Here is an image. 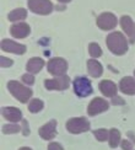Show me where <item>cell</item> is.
<instances>
[{
    "instance_id": "31",
    "label": "cell",
    "mask_w": 135,
    "mask_h": 150,
    "mask_svg": "<svg viewBox=\"0 0 135 150\" xmlns=\"http://www.w3.org/2000/svg\"><path fill=\"white\" fill-rule=\"evenodd\" d=\"M18 150H32V149H31V148H27V146H23V148H20Z\"/></svg>"
},
{
    "instance_id": "25",
    "label": "cell",
    "mask_w": 135,
    "mask_h": 150,
    "mask_svg": "<svg viewBox=\"0 0 135 150\" xmlns=\"http://www.w3.org/2000/svg\"><path fill=\"white\" fill-rule=\"evenodd\" d=\"M22 81L25 84H27V85H33L34 83V78H33V75L32 74H25L23 76H22Z\"/></svg>"
},
{
    "instance_id": "6",
    "label": "cell",
    "mask_w": 135,
    "mask_h": 150,
    "mask_svg": "<svg viewBox=\"0 0 135 150\" xmlns=\"http://www.w3.org/2000/svg\"><path fill=\"white\" fill-rule=\"evenodd\" d=\"M48 71L54 76H63L68 69V63L63 58H52L48 62Z\"/></svg>"
},
{
    "instance_id": "17",
    "label": "cell",
    "mask_w": 135,
    "mask_h": 150,
    "mask_svg": "<svg viewBox=\"0 0 135 150\" xmlns=\"http://www.w3.org/2000/svg\"><path fill=\"white\" fill-rule=\"evenodd\" d=\"M44 67V62L41 58H31L27 62V65H26V69L30 74H36V73H39V70Z\"/></svg>"
},
{
    "instance_id": "23",
    "label": "cell",
    "mask_w": 135,
    "mask_h": 150,
    "mask_svg": "<svg viewBox=\"0 0 135 150\" xmlns=\"http://www.w3.org/2000/svg\"><path fill=\"white\" fill-rule=\"evenodd\" d=\"M89 52L91 54V57H94V58H98L102 55V49L98 45H96V43H91L89 47Z\"/></svg>"
},
{
    "instance_id": "14",
    "label": "cell",
    "mask_w": 135,
    "mask_h": 150,
    "mask_svg": "<svg viewBox=\"0 0 135 150\" xmlns=\"http://www.w3.org/2000/svg\"><path fill=\"white\" fill-rule=\"evenodd\" d=\"M30 31L31 30L27 23L20 22L11 27V35L14 36L15 38H25V37H27L30 35Z\"/></svg>"
},
{
    "instance_id": "9",
    "label": "cell",
    "mask_w": 135,
    "mask_h": 150,
    "mask_svg": "<svg viewBox=\"0 0 135 150\" xmlns=\"http://www.w3.org/2000/svg\"><path fill=\"white\" fill-rule=\"evenodd\" d=\"M109 107V103L106 101L104 98L101 97H96L91 101V103L87 107V113L90 116H96L98 113H102V112L107 111Z\"/></svg>"
},
{
    "instance_id": "10",
    "label": "cell",
    "mask_w": 135,
    "mask_h": 150,
    "mask_svg": "<svg viewBox=\"0 0 135 150\" xmlns=\"http://www.w3.org/2000/svg\"><path fill=\"white\" fill-rule=\"evenodd\" d=\"M38 133L39 135L42 137L43 139H46V140H52L55 135H57V121H51V122H48L46 123L43 127L39 128L38 130Z\"/></svg>"
},
{
    "instance_id": "12",
    "label": "cell",
    "mask_w": 135,
    "mask_h": 150,
    "mask_svg": "<svg viewBox=\"0 0 135 150\" xmlns=\"http://www.w3.org/2000/svg\"><path fill=\"white\" fill-rule=\"evenodd\" d=\"M120 25L122 28L124 30V32L128 35L130 42L135 41V22H133V20L129 16H123L120 18Z\"/></svg>"
},
{
    "instance_id": "28",
    "label": "cell",
    "mask_w": 135,
    "mask_h": 150,
    "mask_svg": "<svg viewBox=\"0 0 135 150\" xmlns=\"http://www.w3.org/2000/svg\"><path fill=\"white\" fill-rule=\"evenodd\" d=\"M122 148H123V150H131L133 144L129 140H123L122 142Z\"/></svg>"
},
{
    "instance_id": "1",
    "label": "cell",
    "mask_w": 135,
    "mask_h": 150,
    "mask_svg": "<svg viewBox=\"0 0 135 150\" xmlns=\"http://www.w3.org/2000/svg\"><path fill=\"white\" fill-rule=\"evenodd\" d=\"M107 47L113 54L123 55L128 51V42L127 38L120 32H112L106 38Z\"/></svg>"
},
{
    "instance_id": "30",
    "label": "cell",
    "mask_w": 135,
    "mask_h": 150,
    "mask_svg": "<svg viewBox=\"0 0 135 150\" xmlns=\"http://www.w3.org/2000/svg\"><path fill=\"white\" fill-rule=\"evenodd\" d=\"M112 103H113V105H118V103H119V105H123V103H124V101H123L120 97H114L113 101H112Z\"/></svg>"
},
{
    "instance_id": "22",
    "label": "cell",
    "mask_w": 135,
    "mask_h": 150,
    "mask_svg": "<svg viewBox=\"0 0 135 150\" xmlns=\"http://www.w3.org/2000/svg\"><path fill=\"white\" fill-rule=\"evenodd\" d=\"M94 134H95V137L97 138V140H100V142H106L107 140V138L109 137V132L107 129H96V130H94Z\"/></svg>"
},
{
    "instance_id": "15",
    "label": "cell",
    "mask_w": 135,
    "mask_h": 150,
    "mask_svg": "<svg viewBox=\"0 0 135 150\" xmlns=\"http://www.w3.org/2000/svg\"><path fill=\"white\" fill-rule=\"evenodd\" d=\"M120 91H123L127 95H135V80L130 76H125L120 80Z\"/></svg>"
},
{
    "instance_id": "13",
    "label": "cell",
    "mask_w": 135,
    "mask_h": 150,
    "mask_svg": "<svg viewBox=\"0 0 135 150\" xmlns=\"http://www.w3.org/2000/svg\"><path fill=\"white\" fill-rule=\"evenodd\" d=\"M1 115L10 122H18L22 118V112L16 107H3Z\"/></svg>"
},
{
    "instance_id": "26",
    "label": "cell",
    "mask_w": 135,
    "mask_h": 150,
    "mask_svg": "<svg viewBox=\"0 0 135 150\" xmlns=\"http://www.w3.org/2000/svg\"><path fill=\"white\" fill-rule=\"evenodd\" d=\"M12 65V60L6 58V57H0V67L1 68H8Z\"/></svg>"
},
{
    "instance_id": "27",
    "label": "cell",
    "mask_w": 135,
    "mask_h": 150,
    "mask_svg": "<svg viewBox=\"0 0 135 150\" xmlns=\"http://www.w3.org/2000/svg\"><path fill=\"white\" fill-rule=\"evenodd\" d=\"M48 150H63V146L58 144V143H51L48 145Z\"/></svg>"
},
{
    "instance_id": "16",
    "label": "cell",
    "mask_w": 135,
    "mask_h": 150,
    "mask_svg": "<svg viewBox=\"0 0 135 150\" xmlns=\"http://www.w3.org/2000/svg\"><path fill=\"white\" fill-rule=\"evenodd\" d=\"M100 90L104 96L107 97H114L117 93V86L113 81L110 80H103L100 84Z\"/></svg>"
},
{
    "instance_id": "33",
    "label": "cell",
    "mask_w": 135,
    "mask_h": 150,
    "mask_svg": "<svg viewBox=\"0 0 135 150\" xmlns=\"http://www.w3.org/2000/svg\"><path fill=\"white\" fill-rule=\"evenodd\" d=\"M134 74H135V71H134Z\"/></svg>"
},
{
    "instance_id": "24",
    "label": "cell",
    "mask_w": 135,
    "mask_h": 150,
    "mask_svg": "<svg viewBox=\"0 0 135 150\" xmlns=\"http://www.w3.org/2000/svg\"><path fill=\"white\" fill-rule=\"evenodd\" d=\"M21 128L17 126V124H5L3 127V133L4 134H14L20 132Z\"/></svg>"
},
{
    "instance_id": "18",
    "label": "cell",
    "mask_w": 135,
    "mask_h": 150,
    "mask_svg": "<svg viewBox=\"0 0 135 150\" xmlns=\"http://www.w3.org/2000/svg\"><path fill=\"white\" fill-rule=\"evenodd\" d=\"M87 70H89V74L91 75L92 78H98V76H101V75H102L103 68H102V65L98 63L97 60L90 59L87 62Z\"/></svg>"
},
{
    "instance_id": "3",
    "label": "cell",
    "mask_w": 135,
    "mask_h": 150,
    "mask_svg": "<svg viewBox=\"0 0 135 150\" xmlns=\"http://www.w3.org/2000/svg\"><path fill=\"white\" fill-rule=\"evenodd\" d=\"M66 129L72 134H79L87 132L90 129V122L86 120L85 117H77V118H71L66 122Z\"/></svg>"
},
{
    "instance_id": "20",
    "label": "cell",
    "mask_w": 135,
    "mask_h": 150,
    "mask_svg": "<svg viewBox=\"0 0 135 150\" xmlns=\"http://www.w3.org/2000/svg\"><path fill=\"white\" fill-rule=\"evenodd\" d=\"M109 145L110 148H117L119 144V142H120V132L118 129H115V128H112L109 130Z\"/></svg>"
},
{
    "instance_id": "4",
    "label": "cell",
    "mask_w": 135,
    "mask_h": 150,
    "mask_svg": "<svg viewBox=\"0 0 135 150\" xmlns=\"http://www.w3.org/2000/svg\"><path fill=\"white\" fill-rule=\"evenodd\" d=\"M30 10L34 14L48 15L53 10V5L51 0H28L27 1Z\"/></svg>"
},
{
    "instance_id": "32",
    "label": "cell",
    "mask_w": 135,
    "mask_h": 150,
    "mask_svg": "<svg viewBox=\"0 0 135 150\" xmlns=\"http://www.w3.org/2000/svg\"><path fill=\"white\" fill-rule=\"evenodd\" d=\"M58 1H60V3H68V1H70V0H58Z\"/></svg>"
},
{
    "instance_id": "21",
    "label": "cell",
    "mask_w": 135,
    "mask_h": 150,
    "mask_svg": "<svg viewBox=\"0 0 135 150\" xmlns=\"http://www.w3.org/2000/svg\"><path fill=\"white\" fill-rule=\"evenodd\" d=\"M43 101L39 98H33L31 100V102L28 105V111L32 112V113H37V112H39L42 108H43Z\"/></svg>"
},
{
    "instance_id": "19",
    "label": "cell",
    "mask_w": 135,
    "mask_h": 150,
    "mask_svg": "<svg viewBox=\"0 0 135 150\" xmlns=\"http://www.w3.org/2000/svg\"><path fill=\"white\" fill-rule=\"evenodd\" d=\"M9 20L10 21H20V20H25L27 17V11L20 8V9H15L12 10L10 14H9Z\"/></svg>"
},
{
    "instance_id": "7",
    "label": "cell",
    "mask_w": 135,
    "mask_h": 150,
    "mask_svg": "<svg viewBox=\"0 0 135 150\" xmlns=\"http://www.w3.org/2000/svg\"><path fill=\"white\" fill-rule=\"evenodd\" d=\"M70 79L66 75L63 76H57L51 80H46L44 81V86L47 90H65L69 87Z\"/></svg>"
},
{
    "instance_id": "5",
    "label": "cell",
    "mask_w": 135,
    "mask_h": 150,
    "mask_svg": "<svg viewBox=\"0 0 135 150\" xmlns=\"http://www.w3.org/2000/svg\"><path fill=\"white\" fill-rule=\"evenodd\" d=\"M74 90H75V93L80 97H86L92 93V85L89 81V79H86L84 76L76 78L74 80Z\"/></svg>"
},
{
    "instance_id": "2",
    "label": "cell",
    "mask_w": 135,
    "mask_h": 150,
    "mask_svg": "<svg viewBox=\"0 0 135 150\" xmlns=\"http://www.w3.org/2000/svg\"><path fill=\"white\" fill-rule=\"evenodd\" d=\"M8 89L11 92V95L14 97H16L18 101L22 102V103L27 102L31 98V96H32V90H31L30 87H26L25 85L20 84L18 81H15V80L9 81Z\"/></svg>"
},
{
    "instance_id": "11",
    "label": "cell",
    "mask_w": 135,
    "mask_h": 150,
    "mask_svg": "<svg viewBox=\"0 0 135 150\" xmlns=\"http://www.w3.org/2000/svg\"><path fill=\"white\" fill-rule=\"evenodd\" d=\"M1 49L5 52H10V53H15V54H23L26 52V46L18 45V43L11 41V40H3Z\"/></svg>"
},
{
    "instance_id": "8",
    "label": "cell",
    "mask_w": 135,
    "mask_h": 150,
    "mask_svg": "<svg viewBox=\"0 0 135 150\" xmlns=\"http://www.w3.org/2000/svg\"><path fill=\"white\" fill-rule=\"evenodd\" d=\"M97 26L104 31L113 30L117 26V17L110 12H104L97 17Z\"/></svg>"
},
{
    "instance_id": "29",
    "label": "cell",
    "mask_w": 135,
    "mask_h": 150,
    "mask_svg": "<svg viewBox=\"0 0 135 150\" xmlns=\"http://www.w3.org/2000/svg\"><path fill=\"white\" fill-rule=\"evenodd\" d=\"M22 124H23V135H28L30 129H28V127H27V121L23 120V121H22Z\"/></svg>"
}]
</instances>
